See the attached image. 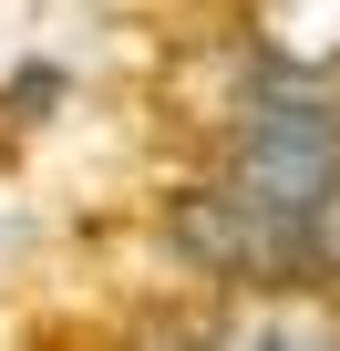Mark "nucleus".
<instances>
[{"mask_svg": "<svg viewBox=\"0 0 340 351\" xmlns=\"http://www.w3.org/2000/svg\"><path fill=\"white\" fill-rule=\"evenodd\" d=\"M237 197L319 238V207L340 197V124L309 114V104H268L237 145Z\"/></svg>", "mask_w": 340, "mask_h": 351, "instance_id": "obj_1", "label": "nucleus"}, {"mask_svg": "<svg viewBox=\"0 0 340 351\" xmlns=\"http://www.w3.org/2000/svg\"><path fill=\"white\" fill-rule=\"evenodd\" d=\"M258 42H268L289 73L340 62V0H258Z\"/></svg>", "mask_w": 340, "mask_h": 351, "instance_id": "obj_2", "label": "nucleus"}]
</instances>
